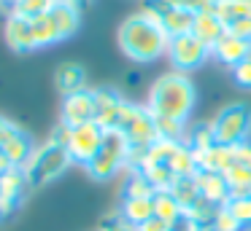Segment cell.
<instances>
[{
    "instance_id": "1",
    "label": "cell",
    "mask_w": 251,
    "mask_h": 231,
    "mask_svg": "<svg viewBox=\"0 0 251 231\" xmlns=\"http://www.w3.org/2000/svg\"><path fill=\"white\" fill-rule=\"evenodd\" d=\"M116 41H119L122 54H125L130 62L151 64V62H157V59H162L165 54H168L170 38L157 19H151L149 14L138 11V14H130L119 24Z\"/></svg>"
},
{
    "instance_id": "2",
    "label": "cell",
    "mask_w": 251,
    "mask_h": 231,
    "mask_svg": "<svg viewBox=\"0 0 251 231\" xmlns=\"http://www.w3.org/2000/svg\"><path fill=\"white\" fill-rule=\"evenodd\" d=\"M143 105L157 118H173V121L186 124L197 105V89L186 73L170 70V73H162L149 86Z\"/></svg>"
},
{
    "instance_id": "3",
    "label": "cell",
    "mask_w": 251,
    "mask_h": 231,
    "mask_svg": "<svg viewBox=\"0 0 251 231\" xmlns=\"http://www.w3.org/2000/svg\"><path fill=\"white\" fill-rule=\"evenodd\" d=\"M127 164H130V143L119 129H105L103 145L98 148V153L84 164L87 175L98 183L114 180V177L125 175Z\"/></svg>"
},
{
    "instance_id": "4",
    "label": "cell",
    "mask_w": 251,
    "mask_h": 231,
    "mask_svg": "<svg viewBox=\"0 0 251 231\" xmlns=\"http://www.w3.org/2000/svg\"><path fill=\"white\" fill-rule=\"evenodd\" d=\"M71 167H73V159H71L65 145L46 140V143H41L38 148H35L33 159L25 167V175H27V180H30V188L35 191V188L51 186V183L65 175Z\"/></svg>"
},
{
    "instance_id": "5",
    "label": "cell",
    "mask_w": 251,
    "mask_h": 231,
    "mask_svg": "<svg viewBox=\"0 0 251 231\" xmlns=\"http://www.w3.org/2000/svg\"><path fill=\"white\" fill-rule=\"evenodd\" d=\"M116 129L127 137L130 148H138V150H146L159 137L157 124H154V116L149 113V107L141 105V102H132V100H125V105L119 110Z\"/></svg>"
},
{
    "instance_id": "6",
    "label": "cell",
    "mask_w": 251,
    "mask_h": 231,
    "mask_svg": "<svg viewBox=\"0 0 251 231\" xmlns=\"http://www.w3.org/2000/svg\"><path fill=\"white\" fill-rule=\"evenodd\" d=\"M211 129L216 143L222 145H240L251 137V107L246 102H229L219 107L211 118Z\"/></svg>"
},
{
    "instance_id": "7",
    "label": "cell",
    "mask_w": 251,
    "mask_h": 231,
    "mask_svg": "<svg viewBox=\"0 0 251 231\" xmlns=\"http://www.w3.org/2000/svg\"><path fill=\"white\" fill-rule=\"evenodd\" d=\"M165 57L170 59L173 70H178V73H186V75H189L192 70L202 67V64L211 59V48H208L202 41H197V38L189 32V35L170 38L168 54H165Z\"/></svg>"
},
{
    "instance_id": "8",
    "label": "cell",
    "mask_w": 251,
    "mask_h": 231,
    "mask_svg": "<svg viewBox=\"0 0 251 231\" xmlns=\"http://www.w3.org/2000/svg\"><path fill=\"white\" fill-rule=\"evenodd\" d=\"M103 137H105V129L100 126L98 121H87V124H81V126H73L71 132H68V143H65L73 164H81V167L87 164V161L98 153L100 145H103Z\"/></svg>"
},
{
    "instance_id": "9",
    "label": "cell",
    "mask_w": 251,
    "mask_h": 231,
    "mask_svg": "<svg viewBox=\"0 0 251 231\" xmlns=\"http://www.w3.org/2000/svg\"><path fill=\"white\" fill-rule=\"evenodd\" d=\"M30 191H33V188H30V180H27V175H25V169L14 167V169L3 172V175H0V220L11 218V215L25 204V199H27Z\"/></svg>"
},
{
    "instance_id": "10",
    "label": "cell",
    "mask_w": 251,
    "mask_h": 231,
    "mask_svg": "<svg viewBox=\"0 0 251 231\" xmlns=\"http://www.w3.org/2000/svg\"><path fill=\"white\" fill-rule=\"evenodd\" d=\"M87 121H95V97L89 86L62 97V105H60V124H65L68 129L81 126Z\"/></svg>"
},
{
    "instance_id": "11",
    "label": "cell",
    "mask_w": 251,
    "mask_h": 231,
    "mask_svg": "<svg viewBox=\"0 0 251 231\" xmlns=\"http://www.w3.org/2000/svg\"><path fill=\"white\" fill-rule=\"evenodd\" d=\"M92 97H95V121L103 129H116L119 110H122V105H125L122 91L114 89V86H95Z\"/></svg>"
},
{
    "instance_id": "12",
    "label": "cell",
    "mask_w": 251,
    "mask_h": 231,
    "mask_svg": "<svg viewBox=\"0 0 251 231\" xmlns=\"http://www.w3.org/2000/svg\"><path fill=\"white\" fill-rule=\"evenodd\" d=\"M35 148H38V145H35V140L30 137L22 126H14L11 132L6 134V140L0 143V153L11 161V167H19V169H25V167H27V161L33 159Z\"/></svg>"
},
{
    "instance_id": "13",
    "label": "cell",
    "mask_w": 251,
    "mask_h": 231,
    "mask_svg": "<svg viewBox=\"0 0 251 231\" xmlns=\"http://www.w3.org/2000/svg\"><path fill=\"white\" fill-rule=\"evenodd\" d=\"M3 35L11 51L17 54H30L35 51V41H33V19L19 14H8L6 16V27H3Z\"/></svg>"
},
{
    "instance_id": "14",
    "label": "cell",
    "mask_w": 251,
    "mask_h": 231,
    "mask_svg": "<svg viewBox=\"0 0 251 231\" xmlns=\"http://www.w3.org/2000/svg\"><path fill=\"white\" fill-rule=\"evenodd\" d=\"M51 21H54V30L60 35V43L73 38L78 32V24H81V8H78L73 0H57L54 8L49 11Z\"/></svg>"
},
{
    "instance_id": "15",
    "label": "cell",
    "mask_w": 251,
    "mask_h": 231,
    "mask_svg": "<svg viewBox=\"0 0 251 231\" xmlns=\"http://www.w3.org/2000/svg\"><path fill=\"white\" fill-rule=\"evenodd\" d=\"M249 41H240V38L229 35V32H224L222 41H216V46L211 48V59H216V62H222L224 67L232 70L235 64H240L243 59H249Z\"/></svg>"
},
{
    "instance_id": "16",
    "label": "cell",
    "mask_w": 251,
    "mask_h": 231,
    "mask_svg": "<svg viewBox=\"0 0 251 231\" xmlns=\"http://www.w3.org/2000/svg\"><path fill=\"white\" fill-rule=\"evenodd\" d=\"M197 186H200V193L208 199V202H213L216 207H224V204L229 202V183L227 177L222 175V172H211V169H197Z\"/></svg>"
},
{
    "instance_id": "17",
    "label": "cell",
    "mask_w": 251,
    "mask_h": 231,
    "mask_svg": "<svg viewBox=\"0 0 251 231\" xmlns=\"http://www.w3.org/2000/svg\"><path fill=\"white\" fill-rule=\"evenodd\" d=\"M224 32H227V24H224L222 19H219L216 14L211 11H202V14H195V24H192V35L197 38V41H202L208 48L216 46V41H222Z\"/></svg>"
},
{
    "instance_id": "18",
    "label": "cell",
    "mask_w": 251,
    "mask_h": 231,
    "mask_svg": "<svg viewBox=\"0 0 251 231\" xmlns=\"http://www.w3.org/2000/svg\"><path fill=\"white\" fill-rule=\"evenodd\" d=\"M197 169H211V172H227L235 161V145H211L205 150H197Z\"/></svg>"
},
{
    "instance_id": "19",
    "label": "cell",
    "mask_w": 251,
    "mask_h": 231,
    "mask_svg": "<svg viewBox=\"0 0 251 231\" xmlns=\"http://www.w3.org/2000/svg\"><path fill=\"white\" fill-rule=\"evenodd\" d=\"M54 86L62 97L73 94V91L87 89V70L78 62H62L54 73Z\"/></svg>"
},
{
    "instance_id": "20",
    "label": "cell",
    "mask_w": 251,
    "mask_h": 231,
    "mask_svg": "<svg viewBox=\"0 0 251 231\" xmlns=\"http://www.w3.org/2000/svg\"><path fill=\"white\" fill-rule=\"evenodd\" d=\"M122 220H127L130 226H141L146 223L149 218H154V202L151 196H141V199H122V207H119Z\"/></svg>"
},
{
    "instance_id": "21",
    "label": "cell",
    "mask_w": 251,
    "mask_h": 231,
    "mask_svg": "<svg viewBox=\"0 0 251 231\" xmlns=\"http://www.w3.org/2000/svg\"><path fill=\"white\" fill-rule=\"evenodd\" d=\"M159 24H162V30L168 32V38H178V35H189L192 32V24H195V14L186 8H170L162 14V19H159Z\"/></svg>"
},
{
    "instance_id": "22",
    "label": "cell",
    "mask_w": 251,
    "mask_h": 231,
    "mask_svg": "<svg viewBox=\"0 0 251 231\" xmlns=\"http://www.w3.org/2000/svg\"><path fill=\"white\" fill-rule=\"evenodd\" d=\"M170 193H173L176 199H178V204L184 210H189L192 204L197 202V199L202 196L200 193V186H197V177L195 175H181V177H176L173 180V186L168 188Z\"/></svg>"
},
{
    "instance_id": "23",
    "label": "cell",
    "mask_w": 251,
    "mask_h": 231,
    "mask_svg": "<svg viewBox=\"0 0 251 231\" xmlns=\"http://www.w3.org/2000/svg\"><path fill=\"white\" fill-rule=\"evenodd\" d=\"M213 14L224 24L238 19H251V0H213Z\"/></svg>"
},
{
    "instance_id": "24",
    "label": "cell",
    "mask_w": 251,
    "mask_h": 231,
    "mask_svg": "<svg viewBox=\"0 0 251 231\" xmlns=\"http://www.w3.org/2000/svg\"><path fill=\"white\" fill-rule=\"evenodd\" d=\"M151 202H154V215L162 218L165 223H176V220L184 215V207H181L178 199H176L170 191H157L151 196Z\"/></svg>"
},
{
    "instance_id": "25",
    "label": "cell",
    "mask_w": 251,
    "mask_h": 231,
    "mask_svg": "<svg viewBox=\"0 0 251 231\" xmlns=\"http://www.w3.org/2000/svg\"><path fill=\"white\" fill-rule=\"evenodd\" d=\"M216 212H219V207H216L213 202H208L205 196H200V199H197V202L192 204L189 210H184L186 218H189L192 223L197 226V229H202V231L211 229V226H213V220H216Z\"/></svg>"
},
{
    "instance_id": "26",
    "label": "cell",
    "mask_w": 251,
    "mask_h": 231,
    "mask_svg": "<svg viewBox=\"0 0 251 231\" xmlns=\"http://www.w3.org/2000/svg\"><path fill=\"white\" fill-rule=\"evenodd\" d=\"M184 143L189 145L192 150H205L211 145H216V137H213V129H211V121H200V124H192L186 126V137Z\"/></svg>"
},
{
    "instance_id": "27",
    "label": "cell",
    "mask_w": 251,
    "mask_h": 231,
    "mask_svg": "<svg viewBox=\"0 0 251 231\" xmlns=\"http://www.w3.org/2000/svg\"><path fill=\"white\" fill-rule=\"evenodd\" d=\"M151 183L143 177L141 169H127L125 172V196L122 199H141V196H154Z\"/></svg>"
},
{
    "instance_id": "28",
    "label": "cell",
    "mask_w": 251,
    "mask_h": 231,
    "mask_svg": "<svg viewBox=\"0 0 251 231\" xmlns=\"http://www.w3.org/2000/svg\"><path fill=\"white\" fill-rule=\"evenodd\" d=\"M170 167H173V172L178 177L181 175H197V156H195V150H192L184 140H181L178 148H176L173 159H170Z\"/></svg>"
},
{
    "instance_id": "29",
    "label": "cell",
    "mask_w": 251,
    "mask_h": 231,
    "mask_svg": "<svg viewBox=\"0 0 251 231\" xmlns=\"http://www.w3.org/2000/svg\"><path fill=\"white\" fill-rule=\"evenodd\" d=\"M229 212L235 215L243 229H251V193H238V196H229V202L224 204Z\"/></svg>"
},
{
    "instance_id": "30",
    "label": "cell",
    "mask_w": 251,
    "mask_h": 231,
    "mask_svg": "<svg viewBox=\"0 0 251 231\" xmlns=\"http://www.w3.org/2000/svg\"><path fill=\"white\" fill-rule=\"evenodd\" d=\"M57 0H19L17 8L11 14H19V16H27V19H35V16H44L54 8Z\"/></svg>"
},
{
    "instance_id": "31",
    "label": "cell",
    "mask_w": 251,
    "mask_h": 231,
    "mask_svg": "<svg viewBox=\"0 0 251 231\" xmlns=\"http://www.w3.org/2000/svg\"><path fill=\"white\" fill-rule=\"evenodd\" d=\"M213 229H219V231H246L243 226L235 220V215L229 212L227 207H219V212H216V220H213Z\"/></svg>"
},
{
    "instance_id": "32",
    "label": "cell",
    "mask_w": 251,
    "mask_h": 231,
    "mask_svg": "<svg viewBox=\"0 0 251 231\" xmlns=\"http://www.w3.org/2000/svg\"><path fill=\"white\" fill-rule=\"evenodd\" d=\"M232 81L240 89H251V59H243L240 64L232 67Z\"/></svg>"
},
{
    "instance_id": "33",
    "label": "cell",
    "mask_w": 251,
    "mask_h": 231,
    "mask_svg": "<svg viewBox=\"0 0 251 231\" xmlns=\"http://www.w3.org/2000/svg\"><path fill=\"white\" fill-rule=\"evenodd\" d=\"M227 32L240 41H249L251 43V19H238V21H229L227 24Z\"/></svg>"
},
{
    "instance_id": "34",
    "label": "cell",
    "mask_w": 251,
    "mask_h": 231,
    "mask_svg": "<svg viewBox=\"0 0 251 231\" xmlns=\"http://www.w3.org/2000/svg\"><path fill=\"white\" fill-rule=\"evenodd\" d=\"M98 231H138V229H135V226H130L127 220H122V215L116 212V215H111V218H105L103 223H100Z\"/></svg>"
},
{
    "instance_id": "35",
    "label": "cell",
    "mask_w": 251,
    "mask_h": 231,
    "mask_svg": "<svg viewBox=\"0 0 251 231\" xmlns=\"http://www.w3.org/2000/svg\"><path fill=\"white\" fill-rule=\"evenodd\" d=\"M178 8H186L192 14H202V11H211L213 8V0H176Z\"/></svg>"
},
{
    "instance_id": "36",
    "label": "cell",
    "mask_w": 251,
    "mask_h": 231,
    "mask_svg": "<svg viewBox=\"0 0 251 231\" xmlns=\"http://www.w3.org/2000/svg\"><path fill=\"white\" fill-rule=\"evenodd\" d=\"M138 231H170V223H165L162 218H157V215H154V218L146 220V223L138 226Z\"/></svg>"
},
{
    "instance_id": "37",
    "label": "cell",
    "mask_w": 251,
    "mask_h": 231,
    "mask_svg": "<svg viewBox=\"0 0 251 231\" xmlns=\"http://www.w3.org/2000/svg\"><path fill=\"white\" fill-rule=\"evenodd\" d=\"M170 231H202V229H197V226L192 223V220L186 218V215H181V218L176 220V223H170Z\"/></svg>"
},
{
    "instance_id": "38",
    "label": "cell",
    "mask_w": 251,
    "mask_h": 231,
    "mask_svg": "<svg viewBox=\"0 0 251 231\" xmlns=\"http://www.w3.org/2000/svg\"><path fill=\"white\" fill-rule=\"evenodd\" d=\"M14 126H17V124H14V121H8L6 116H0V143H3V140H6V134L11 132Z\"/></svg>"
},
{
    "instance_id": "39",
    "label": "cell",
    "mask_w": 251,
    "mask_h": 231,
    "mask_svg": "<svg viewBox=\"0 0 251 231\" xmlns=\"http://www.w3.org/2000/svg\"><path fill=\"white\" fill-rule=\"evenodd\" d=\"M19 0H0V11H6V14H11L14 8H17Z\"/></svg>"
},
{
    "instance_id": "40",
    "label": "cell",
    "mask_w": 251,
    "mask_h": 231,
    "mask_svg": "<svg viewBox=\"0 0 251 231\" xmlns=\"http://www.w3.org/2000/svg\"><path fill=\"white\" fill-rule=\"evenodd\" d=\"M73 3H76L78 8H84V5H89V3H92V0H73Z\"/></svg>"
},
{
    "instance_id": "41",
    "label": "cell",
    "mask_w": 251,
    "mask_h": 231,
    "mask_svg": "<svg viewBox=\"0 0 251 231\" xmlns=\"http://www.w3.org/2000/svg\"><path fill=\"white\" fill-rule=\"evenodd\" d=\"M205 231H219V229H213V226H211V229H205Z\"/></svg>"
},
{
    "instance_id": "42",
    "label": "cell",
    "mask_w": 251,
    "mask_h": 231,
    "mask_svg": "<svg viewBox=\"0 0 251 231\" xmlns=\"http://www.w3.org/2000/svg\"><path fill=\"white\" fill-rule=\"evenodd\" d=\"M249 59H251V46H249Z\"/></svg>"
}]
</instances>
